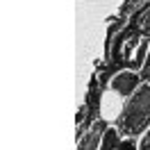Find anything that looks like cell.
<instances>
[{
    "mask_svg": "<svg viewBox=\"0 0 150 150\" xmlns=\"http://www.w3.org/2000/svg\"><path fill=\"white\" fill-rule=\"evenodd\" d=\"M107 127H109V125L103 123V121L91 123V125L77 137L75 150H100V143H103V137H105V132H107Z\"/></svg>",
    "mask_w": 150,
    "mask_h": 150,
    "instance_id": "3",
    "label": "cell"
},
{
    "mask_svg": "<svg viewBox=\"0 0 150 150\" xmlns=\"http://www.w3.org/2000/svg\"><path fill=\"white\" fill-rule=\"evenodd\" d=\"M121 141H123V137H121V132L116 130V125H109L107 132H105V137H103L100 150H118Z\"/></svg>",
    "mask_w": 150,
    "mask_h": 150,
    "instance_id": "4",
    "label": "cell"
},
{
    "mask_svg": "<svg viewBox=\"0 0 150 150\" xmlns=\"http://www.w3.org/2000/svg\"><path fill=\"white\" fill-rule=\"evenodd\" d=\"M150 127V82L143 84L127 98L121 118L116 121V130L123 139H139Z\"/></svg>",
    "mask_w": 150,
    "mask_h": 150,
    "instance_id": "1",
    "label": "cell"
},
{
    "mask_svg": "<svg viewBox=\"0 0 150 150\" xmlns=\"http://www.w3.org/2000/svg\"><path fill=\"white\" fill-rule=\"evenodd\" d=\"M141 77L143 82H150V41H148V52H146V62L141 66Z\"/></svg>",
    "mask_w": 150,
    "mask_h": 150,
    "instance_id": "5",
    "label": "cell"
},
{
    "mask_svg": "<svg viewBox=\"0 0 150 150\" xmlns=\"http://www.w3.org/2000/svg\"><path fill=\"white\" fill-rule=\"evenodd\" d=\"M137 150H150V127L137 139Z\"/></svg>",
    "mask_w": 150,
    "mask_h": 150,
    "instance_id": "6",
    "label": "cell"
},
{
    "mask_svg": "<svg viewBox=\"0 0 150 150\" xmlns=\"http://www.w3.org/2000/svg\"><path fill=\"white\" fill-rule=\"evenodd\" d=\"M141 32H143V34H150V11L143 16V21H141Z\"/></svg>",
    "mask_w": 150,
    "mask_h": 150,
    "instance_id": "8",
    "label": "cell"
},
{
    "mask_svg": "<svg viewBox=\"0 0 150 150\" xmlns=\"http://www.w3.org/2000/svg\"><path fill=\"white\" fill-rule=\"evenodd\" d=\"M141 84H143L141 71H134V68H118V71L107 80L105 89H109V91H114V93H118L121 98L127 100Z\"/></svg>",
    "mask_w": 150,
    "mask_h": 150,
    "instance_id": "2",
    "label": "cell"
},
{
    "mask_svg": "<svg viewBox=\"0 0 150 150\" xmlns=\"http://www.w3.org/2000/svg\"><path fill=\"white\" fill-rule=\"evenodd\" d=\"M118 150H137V139H123Z\"/></svg>",
    "mask_w": 150,
    "mask_h": 150,
    "instance_id": "7",
    "label": "cell"
}]
</instances>
